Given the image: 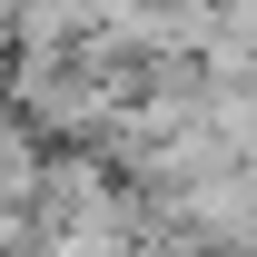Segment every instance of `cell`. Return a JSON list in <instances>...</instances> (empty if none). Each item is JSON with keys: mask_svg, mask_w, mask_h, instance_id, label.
<instances>
[{"mask_svg": "<svg viewBox=\"0 0 257 257\" xmlns=\"http://www.w3.org/2000/svg\"><path fill=\"white\" fill-rule=\"evenodd\" d=\"M20 188H30V139L0 128V198H20Z\"/></svg>", "mask_w": 257, "mask_h": 257, "instance_id": "6da1fadb", "label": "cell"}]
</instances>
